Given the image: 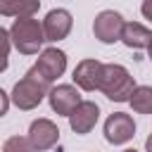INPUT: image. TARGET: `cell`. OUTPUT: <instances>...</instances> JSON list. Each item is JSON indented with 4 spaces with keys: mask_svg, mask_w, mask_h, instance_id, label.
<instances>
[{
    "mask_svg": "<svg viewBox=\"0 0 152 152\" xmlns=\"http://www.w3.org/2000/svg\"><path fill=\"white\" fill-rule=\"evenodd\" d=\"M97 90H102L104 97H109L114 102H128L133 90H135V81H133V76L128 74L126 66H121V64H104Z\"/></svg>",
    "mask_w": 152,
    "mask_h": 152,
    "instance_id": "cell-1",
    "label": "cell"
},
{
    "mask_svg": "<svg viewBox=\"0 0 152 152\" xmlns=\"http://www.w3.org/2000/svg\"><path fill=\"white\" fill-rule=\"evenodd\" d=\"M50 90H52V88H50V81H45V78L31 66V69L24 74V78L14 86V90H12V102H14L19 109L26 112V109L38 107Z\"/></svg>",
    "mask_w": 152,
    "mask_h": 152,
    "instance_id": "cell-2",
    "label": "cell"
},
{
    "mask_svg": "<svg viewBox=\"0 0 152 152\" xmlns=\"http://www.w3.org/2000/svg\"><path fill=\"white\" fill-rule=\"evenodd\" d=\"M10 38H12V45L21 55H36L40 50V45L45 43L43 24L33 17H19V19H14V24L10 28Z\"/></svg>",
    "mask_w": 152,
    "mask_h": 152,
    "instance_id": "cell-3",
    "label": "cell"
},
{
    "mask_svg": "<svg viewBox=\"0 0 152 152\" xmlns=\"http://www.w3.org/2000/svg\"><path fill=\"white\" fill-rule=\"evenodd\" d=\"M124 17L114 10H104L95 17L93 21V33L100 43H116L121 40V31H124Z\"/></svg>",
    "mask_w": 152,
    "mask_h": 152,
    "instance_id": "cell-4",
    "label": "cell"
},
{
    "mask_svg": "<svg viewBox=\"0 0 152 152\" xmlns=\"http://www.w3.org/2000/svg\"><path fill=\"white\" fill-rule=\"evenodd\" d=\"M133 135H135V124H133V116L131 114L114 112V114L107 116V121H104V138H107V142L124 145Z\"/></svg>",
    "mask_w": 152,
    "mask_h": 152,
    "instance_id": "cell-5",
    "label": "cell"
},
{
    "mask_svg": "<svg viewBox=\"0 0 152 152\" xmlns=\"http://www.w3.org/2000/svg\"><path fill=\"white\" fill-rule=\"evenodd\" d=\"M28 142L36 152H45L50 147L57 145L59 140V128L50 121V119H36L31 126H28Z\"/></svg>",
    "mask_w": 152,
    "mask_h": 152,
    "instance_id": "cell-6",
    "label": "cell"
},
{
    "mask_svg": "<svg viewBox=\"0 0 152 152\" xmlns=\"http://www.w3.org/2000/svg\"><path fill=\"white\" fill-rule=\"evenodd\" d=\"M33 69L45 78V81H55V78H59L64 71H66V55L62 52V50H57V48H45L43 52H40V57H38V62L33 64Z\"/></svg>",
    "mask_w": 152,
    "mask_h": 152,
    "instance_id": "cell-7",
    "label": "cell"
},
{
    "mask_svg": "<svg viewBox=\"0 0 152 152\" xmlns=\"http://www.w3.org/2000/svg\"><path fill=\"white\" fill-rule=\"evenodd\" d=\"M48 100H50L52 112H57V114H62V116H69V114L83 102L81 95H78V90H76L74 86H69V83H62V86L52 88V90L48 93Z\"/></svg>",
    "mask_w": 152,
    "mask_h": 152,
    "instance_id": "cell-8",
    "label": "cell"
},
{
    "mask_svg": "<svg viewBox=\"0 0 152 152\" xmlns=\"http://www.w3.org/2000/svg\"><path fill=\"white\" fill-rule=\"evenodd\" d=\"M71 24H74V19H71V14L66 10H50L48 17L43 19L45 40H52V43L64 40L69 36V31H71Z\"/></svg>",
    "mask_w": 152,
    "mask_h": 152,
    "instance_id": "cell-9",
    "label": "cell"
},
{
    "mask_svg": "<svg viewBox=\"0 0 152 152\" xmlns=\"http://www.w3.org/2000/svg\"><path fill=\"white\" fill-rule=\"evenodd\" d=\"M97 116H100V107H97L95 102H90V100H83V102L69 114V126H71L74 133L86 135V133H90V131L95 128Z\"/></svg>",
    "mask_w": 152,
    "mask_h": 152,
    "instance_id": "cell-10",
    "label": "cell"
},
{
    "mask_svg": "<svg viewBox=\"0 0 152 152\" xmlns=\"http://www.w3.org/2000/svg\"><path fill=\"white\" fill-rule=\"evenodd\" d=\"M102 62L97 59H83L76 64L74 69V83L81 90H97L100 86V76H102Z\"/></svg>",
    "mask_w": 152,
    "mask_h": 152,
    "instance_id": "cell-11",
    "label": "cell"
},
{
    "mask_svg": "<svg viewBox=\"0 0 152 152\" xmlns=\"http://www.w3.org/2000/svg\"><path fill=\"white\" fill-rule=\"evenodd\" d=\"M152 40V31L145 28L142 24L138 21H128L124 24V31H121V43L126 48H133V50H140V48H147Z\"/></svg>",
    "mask_w": 152,
    "mask_h": 152,
    "instance_id": "cell-12",
    "label": "cell"
},
{
    "mask_svg": "<svg viewBox=\"0 0 152 152\" xmlns=\"http://www.w3.org/2000/svg\"><path fill=\"white\" fill-rule=\"evenodd\" d=\"M40 7V0H0V14L5 17H33Z\"/></svg>",
    "mask_w": 152,
    "mask_h": 152,
    "instance_id": "cell-13",
    "label": "cell"
},
{
    "mask_svg": "<svg viewBox=\"0 0 152 152\" xmlns=\"http://www.w3.org/2000/svg\"><path fill=\"white\" fill-rule=\"evenodd\" d=\"M131 107L138 114H152V86H135L131 95Z\"/></svg>",
    "mask_w": 152,
    "mask_h": 152,
    "instance_id": "cell-14",
    "label": "cell"
},
{
    "mask_svg": "<svg viewBox=\"0 0 152 152\" xmlns=\"http://www.w3.org/2000/svg\"><path fill=\"white\" fill-rule=\"evenodd\" d=\"M2 152H36L28 142V138H21V135H12L5 140L2 145Z\"/></svg>",
    "mask_w": 152,
    "mask_h": 152,
    "instance_id": "cell-15",
    "label": "cell"
},
{
    "mask_svg": "<svg viewBox=\"0 0 152 152\" xmlns=\"http://www.w3.org/2000/svg\"><path fill=\"white\" fill-rule=\"evenodd\" d=\"M10 48H12V38H10V31L0 26V74L7 69L10 64Z\"/></svg>",
    "mask_w": 152,
    "mask_h": 152,
    "instance_id": "cell-16",
    "label": "cell"
},
{
    "mask_svg": "<svg viewBox=\"0 0 152 152\" xmlns=\"http://www.w3.org/2000/svg\"><path fill=\"white\" fill-rule=\"evenodd\" d=\"M7 109H10V95L0 88V116H5V114H7Z\"/></svg>",
    "mask_w": 152,
    "mask_h": 152,
    "instance_id": "cell-17",
    "label": "cell"
},
{
    "mask_svg": "<svg viewBox=\"0 0 152 152\" xmlns=\"http://www.w3.org/2000/svg\"><path fill=\"white\" fill-rule=\"evenodd\" d=\"M140 12H142V17H145V19H150V21H152V0H142Z\"/></svg>",
    "mask_w": 152,
    "mask_h": 152,
    "instance_id": "cell-18",
    "label": "cell"
},
{
    "mask_svg": "<svg viewBox=\"0 0 152 152\" xmlns=\"http://www.w3.org/2000/svg\"><path fill=\"white\" fill-rule=\"evenodd\" d=\"M145 150H147V152H152V133H150V135H147V140H145Z\"/></svg>",
    "mask_w": 152,
    "mask_h": 152,
    "instance_id": "cell-19",
    "label": "cell"
},
{
    "mask_svg": "<svg viewBox=\"0 0 152 152\" xmlns=\"http://www.w3.org/2000/svg\"><path fill=\"white\" fill-rule=\"evenodd\" d=\"M147 55H150V59H152V40H150V45H147Z\"/></svg>",
    "mask_w": 152,
    "mask_h": 152,
    "instance_id": "cell-20",
    "label": "cell"
},
{
    "mask_svg": "<svg viewBox=\"0 0 152 152\" xmlns=\"http://www.w3.org/2000/svg\"><path fill=\"white\" fill-rule=\"evenodd\" d=\"M124 152H135V150H124Z\"/></svg>",
    "mask_w": 152,
    "mask_h": 152,
    "instance_id": "cell-21",
    "label": "cell"
}]
</instances>
